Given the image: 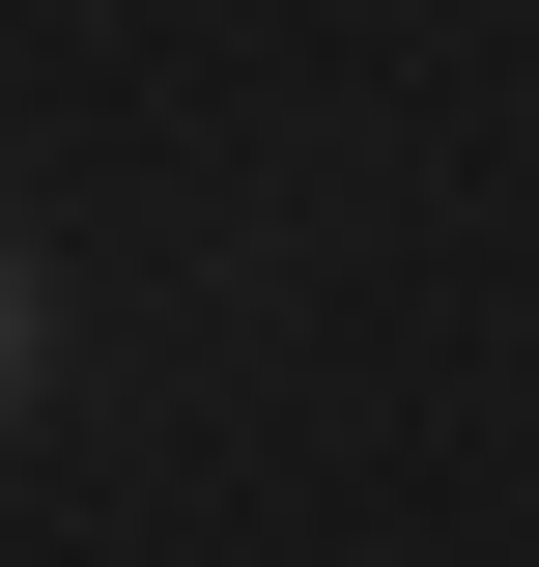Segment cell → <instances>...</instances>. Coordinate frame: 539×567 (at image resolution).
I'll return each mask as SVG.
<instances>
[{"instance_id": "6da1fadb", "label": "cell", "mask_w": 539, "mask_h": 567, "mask_svg": "<svg viewBox=\"0 0 539 567\" xmlns=\"http://www.w3.org/2000/svg\"><path fill=\"white\" fill-rule=\"evenodd\" d=\"M29 369H58V284H29V256H0V398H29Z\"/></svg>"}]
</instances>
